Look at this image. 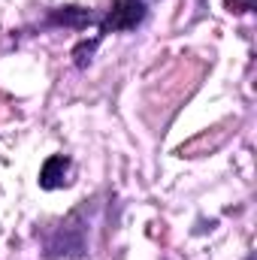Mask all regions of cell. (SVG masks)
<instances>
[{
	"label": "cell",
	"mask_w": 257,
	"mask_h": 260,
	"mask_svg": "<svg viewBox=\"0 0 257 260\" xmlns=\"http://www.w3.org/2000/svg\"><path fill=\"white\" fill-rule=\"evenodd\" d=\"M154 0H112L109 9L100 15L97 21V37L103 40L106 34H124L136 30L145 18H148V6Z\"/></svg>",
	"instance_id": "obj_1"
},
{
	"label": "cell",
	"mask_w": 257,
	"mask_h": 260,
	"mask_svg": "<svg viewBox=\"0 0 257 260\" xmlns=\"http://www.w3.org/2000/svg\"><path fill=\"white\" fill-rule=\"evenodd\" d=\"M97 46H100V37L82 40V43H79V46L73 49V61H76V67H88V64H91V58H94Z\"/></svg>",
	"instance_id": "obj_4"
},
{
	"label": "cell",
	"mask_w": 257,
	"mask_h": 260,
	"mask_svg": "<svg viewBox=\"0 0 257 260\" xmlns=\"http://www.w3.org/2000/svg\"><path fill=\"white\" fill-rule=\"evenodd\" d=\"M70 173H73V160L67 154H52L46 157L43 170H40V188L43 191H58L70 185Z\"/></svg>",
	"instance_id": "obj_2"
},
{
	"label": "cell",
	"mask_w": 257,
	"mask_h": 260,
	"mask_svg": "<svg viewBox=\"0 0 257 260\" xmlns=\"http://www.w3.org/2000/svg\"><path fill=\"white\" fill-rule=\"evenodd\" d=\"M254 6V0H227V9L230 12H248Z\"/></svg>",
	"instance_id": "obj_5"
},
{
	"label": "cell",
	"mask_w": 257,
	"mask_h": 260,
	"mask_svg": "<svg viewBox=\"0 0 257 260\" xmlns=\"http://www.w3.org/2000/svg\"><path fill=\"white\" fill-rule=\"evenodd\" d=\"M97 21H100V15H94V12H88L82 6H55L49 12V24H64V27H76V30L91 27Z\"/></svg>",
	"instance_id": "obj_3"
}]
</instances>
